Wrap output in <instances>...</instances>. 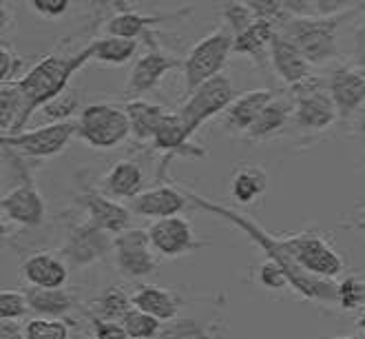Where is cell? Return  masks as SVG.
<instances>
[{
    "mask_svg": "<svg viewBox=\"0 0 365 339\" xmlns=\"http://www.w3.org/2000/svg\"><path fill=\"white\" fill-rule=\"evenodd\" d=\"M190 206H197L206 213H212L222 218L224 222L237 226L240 231H244L248 240L255 242L264 251L266 260H272L274 264H279L284 268V273L288 275L290 280V288L294 293H299L302 298L310 300V302H317V304H326V306H341V298H339V284L334 280H319V278H312L308 275L302 266H299L290 251L286 248L284 244V238H277L272 233H268L264 226L257 224L250 216L246 213H240V211H235L230 206H224L220 202H212V200H206L204 196L195 193V191H188V188H182Z\"/></svg>",
    "mask_w": 365,
    "mask_h": 339,
    "instance_id": "cell-1",
    "label": "cell"
},
{
    "mask_svg": "<svg viewBox=\"0 0 365 339\" xmlns=\"http://www.w3.org/2000/svg\"><path fill=\"white\" fill-rule=\"evenodd\" d=\"M87 62H91L89 47L80 49L73 56H45L25 76H20V80H16L25 100L18 133L25 131V124L38 109L42 111L51 100L69 91V82L73 74H78Z\"/></svg>",
    "mask_w": 365,
    "mask_h": 339,
    "instance_id": "cell-2",
    "label": "cell"
},
{
    "mask_svg": "<svg viewBox=\"0 0 365 339\" xmlns=\"http://www.w3.org/2000/svg\"><path fill=\"white\" fill-rule=\"evenodd\" d=\"M365 3H359L354 9L332 16V18H290V23L279 29L286 40L302 51L310 65H326L339 56V27L348 16L361 11Z\"/></svg>",
    "mask_w": 365,
    "mask_h": 339,
    "instance_id": "cell-3",
    "label": "cell"
},
{
    "mask_svg": "<svg viewBox=\"0 0 365 339\" xmlns=\"http://www.w3.org/2000/svg\"><path fill=\"white\" fill-rule=\"evenodd\" d=\"M232 45H235L232 31L226 25H222L220 29H215L212 34L202 38L197 45L188 51V56L184 58V67H182L186 96L197 91L208 80L222 76L226 60L232 54Z\"/></svg>",
    "mask_w": 365,
    "mask_h": 339,
    "instance_id": "cell-4",
    "label": "cell"
},
{
    "mask_svg": "<svg viewBox=\"0 0 365 339\" xmlns=\"http://www.w3.org/2000/svg\"><path fill=\"white\" fill-rule=\"evenodd\" d=\"M78 138L93 149L109 151L131 136V122L124 109L109 102L87 104L78 116Z\"/></svg>",
    "mask_w": 365,
    "mask_h": 339,
    "instance_id": "cell-5",
    "label": "cell"
},
{
    "mask_svg": "<svg viewBox=\"0 0 365 339\" xmlns=\"http://www.w3.org/2000/svg\"><path fill=\"white\" fill-rule=\"evenodd\" d=\"M290 98L294 102L292 124L304 133L326 131L339 118L330 89H328V82L319 80L314 76H310L308 80L292 87Z\"/></svg>",
    "mask_w": 365,
    "mask_h": 339,
    "instance_id": "cell-6",
    "label": "cell"
},
{
    "mask_svg": "<svg viewBox=\"0 0 365 339\" xmlns=\"http://www.w3.org/2000/svg\"><path fill=\"white\" fill-rule=\"evenodd\" d=\"M284 244L292 260L308 275L319 280H336L346 270V262L339 251L317 231H302L294 236H284Z\"/></svg>",
    "mask_w": 365,
    "mask_h": 339,
    "instance_id": "cell-7",
    "label": "cell"
},
{
    "mask_svg": "<svg viewBox=\"0 0 365 339\" xmlns=\"http://www.w3.org/2000/svg\"><path fill=\"white\" fill-rule=\"evenodd\" d=\"M235 96L237 93H235L232 80L224 74L202 84L197 91L188 93L184 104L175 111L184 124L186 136L192 140L202 124H206L217 113H226V109L235 102Z\"/></svg>",
    "mask_w": 365,
    "mask_h": 339,
    "instance_id": "cell-8",
    "label": "cell"
},
{
    "mask_svg": "<svg viewBox=\"0 0 365 339\" xmlns=\"http://www.w3.org/2000/svg\"><path fill=\"white\" fill-rule=\"evenodd\" d=\"M78 136V122H58V124H45L38 129H25L23 133H9L0 138L3 149H11L20 156H25L27 160H45L53 158L67 149V144L71 138Z\"/></svg>",
    "mask_w": 365,
    "mask_h": 339,
    "instance_id": "cell-9",
    "label": "cell"
},
{
    "mask_svg": "<svg viewBox=\"0 0 365 339\" xmlns=\"http://www.w3.org/2000/svg\"><path fill=\"white\" fill-rule=\"evenodd\" d=\"M142 40H146V51L140 56V60H135L126 80V96H131V100H140V96L153 91L168 71L184 67V60L162 49V45L158 42V34L153 29Z\"/></svg>",
    "mask_w": 365,
    "mask_h": 339,
    "instance_id": "cell-10",
    "label": "cell"
},
{
    "mask_svg": "<svg viewBox=\"0 0 365 339\" xmlns=\"http://www.w3.org/2000/svg\"><path fill=\"white\" fill-rule=\"evenodd\" d=\"M113 260L128 280L148 278L158 268V253L144 228H128L113 240Z\"/></svg>",
    "mask_w": 365,
    "mask_h": 339,
    "instance_id": "cell-11",
    "label": "cell"
},
{
    "mask_svg": "<svg viewBox=\"0 0 365 339\" xmlns=\"http://www.w3.org/2000/svg\"><path fill=\"white\" fill-rule=\"evenodd\" d=\"M113 236L87 220L69 228L62 253L73 268H89L106 255H113Z\"/></svg>",
    "mask_w": 365,
    "mask_h": 339,
    "instance_id": "cell-12",
    "label": "cell"
},
{
    "mask_svg": "<svg viewBox=\"0 0 365 339\" xmlns=\"http://www.w3.org/2000/svg\"><path fill=\"white\" fill-rule=\"evenodd\" d=\"M146 231L160 258H184L208 246V242L200 240L190 222L182 216L155 220Z\"/></svg>",
    "mask_w": 365,
    "mask_h": 339,
    "instance_id": "cell-13",
    "label": "cell"
},
{
    "mask_svg": "<svg viewBox=\"0 0 365 339\" xmlns=\"http://www.w3.org/2000/svg\"><path fill=\"white\" fill-rule=\"evenodd\" d=\"M0 208H3L5 222L25 226V228L42 226V222L47 218L45 198L40 196L34 180L18 182L14 188L5 191L3 200H0Z\"/></svg>",
    "mask_w": 365,
    "mask_h": 339,
    "instance_id": "cell-14",
    "label": "cell"
},
{
    "mask_svg": "<svg viewBox=\"0 0 365 339\" xmlns=\"http://www.w3.org/2000/svg\"><path fill=\"white\" fill-rule=\"evenodd\" d=\"M78 202L84 208V213H87V220L113 238L131 228V220H133L131 208L118 200L106 198L100 188L87 186L78 196Z\"/></svg>",
    "mask_w": 365,
    "mask_h": 339,
    "instance_id": "cell-15",
    "label": "cell"
},
{
    "mask_svg": "<svg viewBox=\"0 0 365 339\" xmlns=\"http://www.w3.org/2000/svg\"><path fill=\"white\" fill-rule=\"evenodd\" d=\"M153 146L162 153V162H160V168H158V178L164 180L166 176V166L173 158H206V149L202 146L192 144V140L186 136L184 131V124L180 120L178 113H166L164 120L160 122L158 131L153 136Z\"/></svg>",
    "mask_w": 365,
    "mask_h": 339,
    "instance_id": "cell-16",
    "label": "cell"
},
{
    "mask_svg": "<svg viewBox=\"0 0 365 339\" xmlns=\"http://www.w3.org/2000/svg\"><path fill=\"white\" fill-rule=\"evenodd\" d=\"M188 198L182 188L160 184L153 188H144L138 198L128 202L131 213L142 216V218H151V220H166V218H175L188 206Z\"/></svg>",
    "mask_w": 365,
    "mask_h": 339,
    "instance_id": "cell-17",
    "label": "cell"
},
{
    "mask_svg": "<svg viewBox=\"0 0 365 339\" xmlns=\"http://www.w3.org/2000/svg\"><path fill=\"white\" fill-rule=\"evenodd\" d=\"M328 89L341 120L356 116L365 104V74L350 67H336L330 74Z\"/></svg>",
    "mask_w": 365,
    "mask_h": 339,
    "instance_id": "cell-18",
    "label": "cell"
},
{
    "mask_svg": "<svg viewBox=\"0 0 365 339\" xmlns=\"http://www.w3.org/2000/svg\"><path fill=\"white\" fill-rule=\"evenodd\" d=\"M20 275L31 288H64L69 280V266L53 253H34L20 266Z\"/></svg>",
    "mask_w": 365,
    "mask_h": 339,
    "instance_id": "cell-19",
    "label": "cell"
},
{
    "mask_svg": "<svg viewBox=\"0 0 365 339\" xmlns=\"http://www.w3.org/2000/svg\"><path fill=\"white\" fill-rule=\"evenodd\" d=\"M144 186L142 166L133 160H118L100 180V191L111 200H128L138 198Z\"/></svg>",
    "mask_w": 365,
    "mask_h": 339,
    "instance_id": "cell-20",
    "label": "cell"
},
{
    "mask_svg": "<svg viewBox=\"0 0 365 339\" xmlns=\"http://www.w3.org/2000/svg\"><path fill=\"white\" fill-rule=\"evenodd\" d=\"M274 98V91L270 89H252L235 98V102L224 113V129L230 133L246 136L255 120L266 109V104Z\"/></svg>",
    "mask_w": 365,
    "mask_h": 339,
    "instance_id": "cell-21",
    "label": "cell"
},
{
    "mask_svg": "<svg viewBox=\"0 0 365 339\" xmlns=\"http://www.w3.org/2000/svg\"><path fill=\"white\" fill-rule=\"evenodd\" d=\"M270 65L274 69V74L282 78L290 87H297L299 82H304L310 78V69L312 65L302 56L290 40H286L282 34L277 31L272 47H270Z\"/></svg>",
    "mask_w": 365,
    "mask_h": 339,
    "instance_id": "cell-22",
    "label": "cell"
},
{
    "mask_svg": "<svg viewBox=\"0 0 365 339\" xmlns=\"http://www.w3.org/2000/svg\"><path fill=\"white\" fill-rule=\"evenodd\" d=\"M277 36V27L266 23V20H255V23L235 38L232 45V54L237 56H246L250 58L257 67L266 69V65L270 62V47L272 40Z\"/></svg>",
    "mask_w": 365,
    "mask_h": 339,
    "instance_id": "cell-23",
    "label": "cell"
},
{
    "mask_svg": "<svg viewBox=\"0 0 365 339\" xmlns=\"http://www.w3.org/2000/svg\"><path fill=\"white\" fill-rule=\"evenodd\" d=\"M294 116V102L290 96H274L266 109L259 113V118L255 120V124L250 126V131L246 133L248 140H268L277 133H282L286 126L292 122Z\"/></svg>",
    "mask_w": 365,
    "mask_h": 339,
    "instance_id": "cell-24",
    "label": "cell"
},
{
    "mask_svg": "<svg viewBox=\"0 0 365 339\" xmlns=\"http://www.w3.org/2000/svg\"><path fill=\"white\" fill-rule=\"evenodd\" d=\"M131 298H133V306L138 310L153 315L160 322L178 320L182 302L173 290L155 286V284H142V286H138V290L131 295Z\"/></svg>",
    "mask_w": 365,
    "mask_h": 339,
    "instance_id": "cell-25",
    "label": "cell"
},
{
    "mask_svg": "<svg viewBox=\"0 0 365 339\" xmlns=\"http://www.w3.org/2000/svg\"><path fill=\"white\" fill-rule=\"evenodd\" d=\"M268 191V173L262 164H244L230 178V198L242 204H255Z\"/></svg>",
    "mask_w": 365,
    "mask_h": 339,
    "instance_id": "cell-26",
    "label": "cell"
},
{
    "mask_svg": "<svg viewBox=\"0 0 365 339\" xmlns=\"http://www.w3.org/2000/svg\"><path fill=\"white\" fill-rule=\"evenodd\" d=\"M124 111L131 122V136L138 142H153V136L158 131L160 122L168 113L162 104H153L148 100H128L124 104Z\"/></svg>",
    "mask_w": 365,
    "mask_h": 339,
    "instance_id": "cell-27",
    "label": "cell"
},
{
    "mask_svg": "<svg viewBox=\"0 0 365 339\" xmlns=\"http://www.w3.org/2000/svg\"><path fill=\"white\" fill-rule=\"evenodd\" d=\"M170 16H144L138 9H122L115 16L106 20L104 31L106 36H115V38H126V40H140L155 25H160L162 20H168Z\"/></svg>",
    "mask_w": 365,
    "mask_h": 339,
    "instance_id": "cell-28",
    "label": "cell"
},
{
    "mask_svg": "<svg viewBox=\"0 0 365 339\" xmlns=\"http://www.w3.org/2000/svg\"><path fill=\"white\" fill-rule=\"evenodd\" d=\"M25 293L31 313L40 320H60L76 304L73 295L64 288H29Z\"/></svg>",
    "mask_w": 365,
    "mask_h": 339,
    "instance_id": "cell-29",
    "label": "cell"
},
{
    "mask_svg": "<svg viewBox=\"0 0 365 339\" xmlns=\"http://www.w3.org/2000/svg\"><path fill=\"white\" fill-rule=\"evenodd\" d=\"M91 60L100 62V65L109 67H120L126 65L138 51V40H126V38H115V36H102L93 42H89Z\"/></svg>",
    "mask_w": 365,
    "mask_h": 339,
    "instance_id": "cell-30",
    "label": "cell"
},
{
    "mask_svg": "<svg viewBox=\"0 0 365 339\" xmlns=\"http://www.w3.org/2000/svg\"><path fill=\"white\" fill-rule=\"evenodd\" d=\"M133 306V298L120 288V286H109L104 293H100L98 298L91 302L89 306V317H96V320L102 322H118L122 324L124 317L131 313Z\"/></svg>",
    "mask_w": 365,
    "mask_h": 339,
    "instance_id": "cell-31",
    "label": "cell"
},
{
    "mask_svg": "<svg viewBox=\"0 0 365 339\" xmlns=\"http://www.w3.org/2000/svg\"><path fill=\"white\" fill-rule=\"evenodd\" d=\"M23 109L25 100L18 82H3V87H0V129H3V136H9V131L18 133Z\"/></svg>",
    "mask_w": 365,
    "mask_h": 339,
    "instance_id": "cell-32",
    "label": "cell"
},
{
    "mask_svg": "<svg viewBox=\"0 0 365 339\" xmlns=\"http://www.w3.org/2000/svg\"><path fill=\"white\" fill-rule=\"evenodd\" d=\"M122 326H124V330L128 333V337H131V339H158L162 328H164L162 322L155 320L153 315L138 310V308H133L124 317Z\"/></svg>",
    "mask_w": 365,
    "mask_h": 339,
    "instance_id": "cell-33",
    "label": "cell"
},
{
    "mask_svg": "<svg viewBox=\"0 0 365 339\" xmlns=\"http://www.w3.org/2000/svg\"><path fill=\"white\" fill-rule=\"evenodd\" d=\"M158 339H212L210 330L197 322V320H190V317H178V320L168 322Z\"/></svg>",
    "mask_w": 365,
    "mask_h": 339,
    "instance_id": "cell-34",
    "label": "cell"
},
{
    "mask_svg": "<svg viewBox=\"0 0 365 339\" xmlns=\"http://www.w3.org/2000/svg\"><path fill=\"white\" fill-rule=\"evenodd\" d=\"M23 339H69V326L62 320H29Z\"/></svg>",
    "mask_w": 365,
    "mask_h": 339,
    "instance_id": "cell-35",
    "label": "cell"
},
{
    "mask_svg": "<svg viewBox=\"0 0 365 339\" xmlns=\"http://www.w3.org/2000/svg\"><path fill=\"white\" fill-rule=\"evenodd\" d=\"M222 16H224V23L226 27L232 31V36L237 38L240 34H244L252 23H255V14L248 7V3H224L222 5Z\"/></svg>",
    "mask_w": 365,
    "mask_h": 339,
    "instance_id": "cell-36",
    "label": "cell"
},
{
    "mask_svg": "<svg viewBox=\"0 0 365 339\" xmlns=\"http://www.w3.org/2000/svg\"><path fill=\"white\" fill-rule=\"evenodd\" d=\"M27 313H31L27 293H20V290L0 293V317H3V322H18V320H23V317H27Z\"/></svg>",
    "mask_w": 365,
    "mask_h": 339,
    "instance_id": "cell-37",
    "label": "cell"
},
{
    "mask_svg": "<svg viewBox=\"0 0 365 339\" xmlns=\"http://www.w3.org/2000/svg\"><path fill=\"white\" fill-rule=\"evenodd\" d=\"M76 111H78V96L76 91H67L60 98L51 100L42 109V116H45V120H49V124H58V122H69Z\"/></svg>",
    "mask_w": 365,
    "mask_h": 339,
    "instance_id": "cell-38",
    "label": "cell"
},
{
    "mask_svg": "<svg viewBox=\"0 0 365 339\" xmlns=\"http://www.w3.org/2000/svg\"><path fill=\"white\" fill-rule=\"evenodd\" d=\"M257 280L259 284L268 290H282V288H290V280L284 273V268L274 264L272 260H264L259 264V273H257Z\"/></svg>",
    "mask_w": 365,
    "mask_h": 339,
    "instance_id": "cell-39",
    "label": "cell"
},
{
    "mask_svg": "<svg viewBox=\"0 0 365 339\" xmlns=\"http://www.w3.org/2000/svg\"><path fill=\"white\" fill-rule=\"evenodd\" d=\"M25 67V60L20 58L14 49L7 45H0V80L3 82H16L20 80L18 74Z\"/></svg>",
    "mask_w": 365,
    "mask_h": 339,
    "instance_id": "cell-40",
    "label": "cell"
},
{
    "mask_svg": "<svg viewBox=\"0 0 365 339\" xmlns=\"http://www.w3.org/2000/svg\"><path fill=\"white\" fill-rule=\"evenodd\" d=\"M89 320H91V330L96 339H131L124 330V326L118 322H102V320H96V317H89Z\"/></svg>",
    "mask_w": 365,
    "mask_h": 339,
    "instance_id": "cell-41",
    "label": "cell"
},
{
    "mask_svg": "<svg viewBox=\"0 0 365 339\" xmlns=\"http://www.w3.org/2000/svg\"><path fill=\"white\" fill-rule=\"evenodd\" d=\"M71 7L69 0H31V9L45 18H58Z\"/></svg>",
    "mask_w": 365,
    "mask_h": 339,
    "instance_id": "cell-42",
    "label": "cell"
},
{
    "mask_svg": "<svg viewBox=\"0 0 365 339\" xmlns=\"http://www.w3.org/2000/svg\"><path fill=\"white\" fill-rule=\"evenodd\" d=\"M352 62L359 69H365V23H361L352 34Z\"/></svg>",
    "mask_w": 365,
    "mask_h": 339,
    "instance_id": "cell-43",
    "label": "cell"
},
{
    "mask_svg": "<svg viewBox=\"0 0 365 339\" xmlns=\"http://www.w3.org/2000/svg\"><path fill=\"white\" fill-rule=\"evenodd\" d=\"M25 326H20L18 322H3L0 326V339H23Z\"/></svg>",
    "mask_w": 365,
    "mask_h": 339,
    "instance_id": "cell-44",
    "label": "cell"
},
{
    "mask_svg": "<svg viewBox=\"0 0 365 339\" xmlns=\"http://www.w3.org/2000/svg\"><path fill=\"white\" fill-rule=\"evenodd\" d=\"M343 226H350V228L365 231V206H356V216H352V218H350V222H346Z\"/></svg>",
    "mask_w": 365,
    "mask_h": 339,
    "instance_id": "cell-45",
    "label": "cell"
},
{
    "mask_svg": "<svg viewBox=\"0 0 365 339\" xmlns=\"http://www.w3.org/2000/svg\"><path fill=\"white\" fill-rule=\"evenodd\" d=\"M352 136L361 142V146H365V111L356 118V122L352 126Z\"/></svg>",
    "mask_w": 365,
    "mask_h": 339,
    "instance_id": "cell-46",
    "label": "cell"
},
{
    "mask_svg": "<svg viewBox=\"0 0 365 339\" xmlns=\"http://www.w3.org/2000/svg\"><path fill=\"white\" fill-rule=\"evenodd\" d=\"M356 328H359L361 333H365V308H361V313H359V317H356Z\"/></svg>",
    "mask_w": 365,
    "mask_h": 339,
    "instance_id": "cell-47",
    "label": "cell"
},
{
    "mask_svg": "<svg viewBox=\"0 0 365 339\" xmlns=\"http://www.w3.org/2000/svg\"><path fill=\"white\" fill-rule=\"evenodd\" d=\"M332 339H359V337H348V335H339V337H332Z\"/></svg>",
    "mask_w": 365,
    "mask_h": 339,
    "instance_id": "cell-48",
    "label": "cell"
},
{
    "mask_svg": "<svg viewBox=\"0 0 365 339\" xmlns=\"http://www.w3.org/2000/svg\"><path fill=\"white\" fill-rule=\"evenodd\" d=\"M359 284H361V288H363V290H365V282H359Z\"/></svg>",
    "mask_w": 365,
    "mask_h": 339,
    "instance_id": "cell-49",
    "label": "cell"
}]
</instances>
